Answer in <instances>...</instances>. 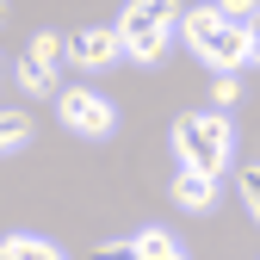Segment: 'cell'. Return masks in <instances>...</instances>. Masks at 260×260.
<instances>
[{"label":"cell","mask_w":260,"mask_h":260,"mask_svg":"<svg viewBox=\"0 0 260 260\" xmlns=\"http://www.w3.org/2000/svg\"><path fill=\"white\" fill-rule=\"evenodd\" d=\"M248 62H260V13L248 19Z\"/></svg>","instance_id":"obj_16"},{"label":"cell","mask_w":260,"mask_h":260,"mask_svg":"<svg viewBox=\"0 0 260 260\" xmlns=\"http://www.w3.org/2000/svg\"><path fill=\"white\" fill-rule=\"evenodd\" d=\"M174 155H180V168H199V174H223L230 168V155H236V130L223 112H186L174 118Z\"/></svg>","instance_id":"obj_2"},{"label":"cell","mask_w":260,"mask_h":260,"mask_svg":"<svg viewBox=\"0 0 260 260\" xmlns=\"http://www.w3.org/2000/svg\"><path fill=\"white\" fill-rule=\"evenodd\" d=\"M242 205H248V217L260 223V168H242Z\"/></svg>","instance_id":"obj_13"},{"label":"cell","mask_w":260,"mask_h":260,"mask_svg":"<svg viewBox=\"0 0 260 260\" xmlns=\"http://www.w3.org/2000/svg\"><path fill=\"white\" fill-rule=\"evenodd\" d=\"M130 242H137V254H143V260H186V254H180V242H174L168 230H143V236H130Z\"/></svg>","instance_id":"obj_9"},{"label":"cell","mask_w":260,"mask_h":260,"mask_svg":"<svg viewBox=\"0 0 260 260\" xmlns=\"http://www.w3.org/2000/svg\"><path fill=\"white\" fill-rule=\"evenodd\" d=\"M0 260H69L56 242H44V236H7L0 242Z\"/></svg>","instance_id":"obj_7"},{"label":"cell","mask_w":260,"mask_h":260,"mask_svg":"<svg viewBox=\"0 0 260 260\" xmlns=\"http://www.w3.org/2000/svg\"><path fill=\"white\" fill-rule=\"evenodd\" d=\"M56 112H62V124H69L75 137H112V130H118V112L100 100V93H87V87H62L56 93Z\"/></svg>","instance_id":"obj_4"},{"label":"cell","mask_w":260,"mask_h":260,"mask_svg":"<svg viewBox=\"0 0 260 260\" xmlns=\"http://www.w3.org/2000/svg\"><path fill=\"white\" fill-rule=\"evenodd\" d=\"M93 260H143V254H137V242H100Z\"/></svg>","instance_id":"obj_15"},{"label":"cell","mask_w":260,"mask_h":260,"mask_svg":"<svg viewBox=\"0 0 260 260\" xmlns=\"http://www.w3.org/2000/svg\"><path fill=\"white\" fill-rule=\"evenodd\" d=\"M0 25H7V0H0Z\"/></svg>","instance_id":"obj_17"},{"label":"cell","mask_w":260,"mask_h":260,"mask_svg":"<svg viewBox=\"0 0 260 260\" xmlns=\"http://www.w3.org/2000/svg\"><path fill=\"white\" fill-rule=\"evenodd\" d=\"M118 56H124L118 25H87V31L69 38V62H75V69H112Z\"/></svg>","instance_id":"obj_5"},{"label":"cell","mask_w":260,"mask_h":260,"mask_svg":"<svg viewBox=\"0 0 260 260\" xmlns=\"http://www.w3.org/2000/svg\"><path fill=\"white\" fill-rule=\"evenodd\" d=\"M211 7H217L223 19H236V25H248V19L260 13V0H211Z\"/></svg>","instance_id":"obj_14"},{"label":"cell","mask_w":260,"mask_h":260,"mask_svg":"<svg viewBox=\"0 0 260 260\" xmlns=\"http://www.w3.org/2000/svg\"><path fill=\"white\" fill-rule=\"evenodd\" d=\"M236 100H242V81H236V75H217V81H211V112H230Z\"/></svg>","instance_id":"obj_12"},{"label":"cell","mask_w":260,"mask_h":260,"mask_svg":"<svg viewBox=\"0 0 260 260\" xmlns=\"http://www.w3.org/2000/svg\"><path fill=\"white\" fill-rule=\"evenodd\" d=\"M19 87H25V93H38V100H44V93H56V75H50V69H38L31 56H19Z\"/></svg>","instance_id":"obj_11"},{"label":"cell","mask_w":260,"mask_h":260,"mask_svg":"<svg viewBox=\"0 0 260 260\" xmlns=\"http://www.w3.org/2000/svg\"><path fill=\"white\" fill-rule=\"evenodd\" d=\"M174 205H180V211H211V205H217V180L199 174V168H180V174H174Z\"/></svg>","instance_id":"obj_6"},{"label":"cell","mask_w":260,"mask_h":260,"mask_svg":"<svg viewBox=\"0 0 260 260\" xmlns=\"http://www.w3.org/2000/svg\"><path fill=\"white\" fill-rule=\"evenodd\" d=\"M31 143V118L25 112H0V155H13Z\"/></svg>","instance_id":"obj_10"},{"label":"cell","mask_w":260,"mask_h":260,"mask_svg":"<svg viewBox=\"0 0 260 260\" xmlns=\"http://www.w3.org/2000/svg\"><path fill=\"white\" fill-rule=\"evenodd\" d=\"M180 25V0H130L124 19H118V38L130 62H161L168 56V38Z\"/></svg>","instance_id":"obj_3"},{"label":"cell","mask_w":260,"mask_h":260,"mask_svg":"<svg viewBox=\"0 0 260 260\" xmlns=\"http://www.w3.org/2000/svg\"><path fill=\"white\" fill-rule=\"evenodd\" d=\"M25 56L38 62V69H50V75H56V62H69V38H56V31H38Z\"/></svg>","instance_id":"obj_8"},{"label":"cell","mask_w":260,"mask_h":260,"mask_svg":"<svg viewBox=\"0 0 260 260\" xmlns=\"http://www.w3.org/2000/svg\"><path fill=\"white\" fill-rule=\"evenodd\" d=\"M180 38L192 44V56H199V62H211L217 75H236L242 62H248V25L223 19L217 7H192V13H180Z\"/></svg>","instance_id":"obj_1"}]
</instances>
